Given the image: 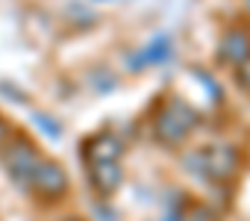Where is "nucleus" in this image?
Here are the masks:
<instances>
[{
  "mask_svg": "<svg viewBox=\"0 0 250 221\" xmlns=\"http://www.w3.org/2000/svg\"><path fill=\"white\" fill-rule=\"evenodd\" d=\"M218 62L227 68H238L247 56H250V30L235 24L229 30H224V36L218 39Z\"/></svg>",
  "mask_w": 250,
  "mask_h": 221,
  "instance_id": "7",
  "label": "nucleus"
},
{
  "mask_svg": "<svg viewBox=\"0 0 250 221\" xmlns=\"http://www.w3.org/2000/svg\"><path fill=\"white\" fill-rule=\"evenodd\" d=\"M162 221H221L218 209L209 206L206 200H188V198H180V203H171L165 209V218Z\"/></svg>",
  "mask_w": 250,
  "mask_h": 221,
  "instance_id": "8",
  "label": "nucleus"
},
{
  "mask_svg": "<svg viewBox=\"0 0 250 221\" xmlns=\"http://www.w3.org/2000/svg\"><path fill=\"white\" fill-rule=\"evenodd\" d=\"M42 159H44V156H42L39 145H36L27 133H12L9 142L0 148V162H3V171H6L21 189H27L30 174L36 171V165H39Z\"/></svg>",
  "mask_w": 250,
  "mask_h": 221,
  "instance_id": "3",
  "label": "nucleus"
},
{
  "mask_svg": "<svg viewBox=\"0 0 250 221\" xmlns=\"http://www.w3.org/2000/svg\"><path fill=\"white\" fill-rule=\"evenodd\" d=\"M12 133H15V127L9 124V118H6V115H0V148L9 142V136H12Z\"/></svg>",
  "mask_w": 250,
  "mask_h": 221,
  "instance_id": "12",
  "label": "nucleus"
},
{
  "mask_svg": "<svg viewBox=\"0 0 250 221\" xmlns=\"http://www.w3.org/2000/svg\"><path fill=\"white\" fill-rule=\"evenodd\" d=\"M36 124H39L47 136H53V139L62 133V127H59V124H53V118H50V115H36Z\"/></svg>",
  "mask_w": 250,
  "mask_h": 221,
  "instance_id": "11",
  "label": "nucleus"
},
{
  "mask_svg": "<svg viewBox=\"0 0 250 221\" xmlns=\"http://www.w3.org/2000/svg\"><path fill=\"white\" fill-rule=\"evenodd\" d=\"M235 71V83H238V88H244L247 94H250V56L238 65V68H232Z\"/></svg>",
  "mask_w": 250,
  "mask_h": 221,
  "instance_id": "10",
  "label": "nucleus"
},
{
  "mask_svg": "<svg viewBox=\"0 0 250 221\" xmlns=\"http://www.w3.org/2000/svg\"><path fill=\"white\" fill-rule=\"evenodd\" d=\"M183 168H188L191 174L203 177L206 183H229L235 180V174L241 171V151L232 148V145H206V148H197L191 154L183 156Z\"/></svg>",
  "mask_w": 250,
  "mask_h": 221,
  "instance_id": "2",
  "label": "nucleus"
},
{
  "mask_svg": "<svg viewBox=\"0 0 250 221\" xmlns=\"http://www.w3.org/2000/svg\"><path fill=\"white\" fill-rule=\"evenodd\" d=\"M56 221H85V218H80V215H62V218H56Z\"/></svg>",
  "mask_w": 250,
  "mask_h": 221,
  "instance_id": "13",
  "label": "nucleus"
},
{
  "mask_svg": "<svg viewBox=\"0 0 250 221\" xmlns=\"http://www.w3.org/2000/svg\"><path fill=\"white\" fill-rule=\"evenodd\" d=\"M124 180H127V171H124L121 159H115V162H88V183H91V189L100 200L115 198V192L124 186Z\"/></svg>",
  "mask_w": 250,
  "mask_h": 221,
  "instance_id": "6",
  "label": "nucleus"
},
{
  "mask_svg": "<svg viewBox=\"0 0 250 221\" xmlns=\"http://www.w3.org/2000/svg\"><path fill=\"white\" fill-rule=\"evenodd\" d=\"M200 127V115L191 103H186L177 94H168L159 109H156V118H153V139L162 148H183L191 133Z\"/></svg>",
  "mask_w": 250,
  "mask_h": 221,
  "instance_id": "1",
  "label": "nucleus"
},
{
  "mask_svg": "<svg viewBox=\"0 0 250 221\" xmlns=\"http://www.w3.org/2000/svg\"><path fill=\"white\" fill-rule=\"evenodd\" d=\"M171 56V44H168V39L165 36H159V39H153V44H147L142 53H136L133 59L139 62V68H145V65H159V62H165Z\"/></svg>",
  "mask_w": 250,
  "mask_h": 221,
  "instance_id": "9",
  "label": "nucleus"
},
{
  "mask_svg": "<svg viewBox=\"0 0 250 221\" xmlns=\"http://www.w3.org/2000/svg\"><path fill=\"white\" fill-rule=\"evenodd\" d=\"M27 189H30L39 200H44V203H56V200H62V198L68 195L71 180H68L65 168H62L56 159H42V162L36 165V171L30 174Z\"/></svg>",
  "mask_w": 250,
  "mask_h": 221,
  "instance_id": "4",
  "label": "nucleus"
},
{
  "mask_svg": "<svg viewBox=\"0 0 250 221\" xmlns=\"http://www.w3.org/2000/svg\"><path fill=\"white\" fill-rule=\"evenodd\" d=\"M124 154H127V145H124V139L115 133V130H97L94 136H88L85 139V145H83V159H85V165L88 162H115V159H121Z\"/></svg>",
  "mask_w": 250,
  "mask_h": 221,
  "instance_id": "5",
  "label": "nucleus"
},
{
  "mask_svg": "<svg viewBox=\"0 0 250 221\" xmlns=\"http://www.w3.org/2000/svg\"><path fill=\"white\" fill-rule=\"evenodd\" d=\"M244 9H247V15H250V0H244Z\"/></svg>",
  "mask_w": 250,
  "mask_h": 221,
  "instance_id": "14",
  "label": "nucleus"
}]
</instances>
